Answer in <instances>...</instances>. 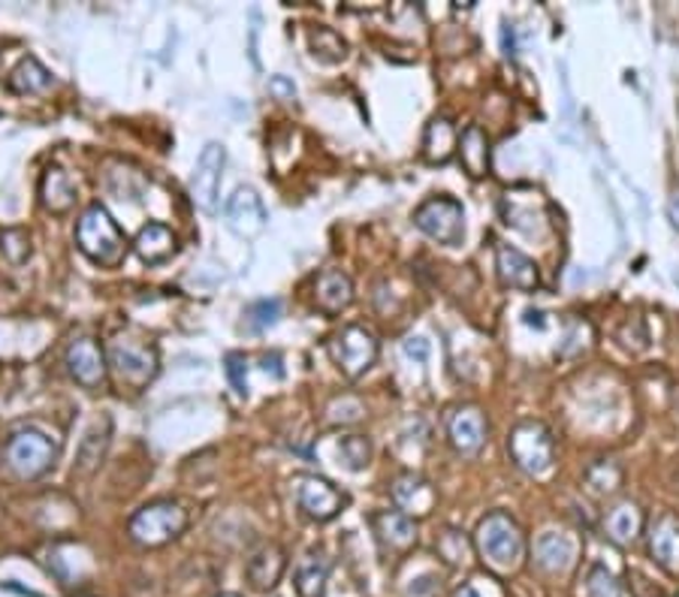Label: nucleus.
Returning a JSON list of instances; mask_svg holds the SVG:
<instances>
[{
  "instance_id": "obj_39",
  "label": "nucleus",
  "mask_w": 679,
  "mask_h": 597,
  "mask_svg": "<svg viewBox=\"0 0 679 597\" xmlns=\"http://www.w3.org/2000/svg\"><path fill=\"white\" fill-rule=\"evenodd\" d=\"M453 597H481V595L474 592V585H462V588H457V595Z\"/></svg>"
},
{
  "instance_id": "obj_1",
  "label": "nucleus",
  "mask_w": 679,
  "mask_h": 597,
  "mask_svg": "<svg viewBox=\"0 0 679 597\" xmlns=\"http://www.w3.org/2000/svg\"><path fill=\"white\" fill-rule=\"evenodd\" d=\"M76 247L94 263V266H104V269H118L124 257H128V235L121 233V227L116 218L106 211V206L92 203L78 215L76 221Z\"/></svg>"
},
{
  "instance_id": "obj_5",
  "label": "nucleus",
  "mask_w": 679,
  "mask_h": 597,
  "mask_svg": "<svg viewBox=\"0 0 679 597\" xmlns=\"http://www.w3.org/2000/svg\"><path fill=\"white\" fill-rule=\"evenodd\" d=\"M508 453L513 465L532 477H547L556 465V443L541 419H523L510 429Z\"/></svg>"
},
{
  "instance_id": "obj_25",
  "label": "nucleus",
  "mask_w": 679,
  "mask_h": 597,
  "mask_svg": "<svg viewBox=\"0 0 679 597\" xmlns=\"http://www.w3.org/2000/svg\"><path fill=\"white\" fill-rule=\"evenodd\" d=\"M459 160L471 179H484L489 175V139L477 124H469L459 136Z\"/></svg>"
},
{
  "instance_id": "obj_10",
  "label": "nucleus",
  "mask_w": 679,
  "mask_h": 597,
  "mask_svg": "<svg viewBox=\"0 0 679 597\" xmlns=\"http://www.w3.org/2000/svg\"><path fill=\"white\" fill-rule=\"evenodd\" d=\"M293 489H296V507L312 522L336 520L341 510H344V504H348L344 495L329 480L317 477V474H300L293 480Z\"/></svg>"
},
{
  "instance_id": "obj_7",
  "label": "nucleus",
  "mask_w": 679,
  "mask_h": 597,
  "mask_svg": "<svg viewBox=\"0 0 679 597\" xmlns=\"http://www.w3.org/2000/svg\"><path fill=\"white\" fill-rule=\"evenodd\" d=\"M106 360H109V368L118 377V383L133 392L145 390L160 371V360H157L155 348L133 344V341H116L109 348Z\"/></svg>"
},
{
  "instance_id": "obj_23",
  "label": "nucleus",
  "mask_w": 679,
  "mask_h": 597,
  "mask_svg": "<svg viewBox=\"0 0 679 597\" xmlns=\"http://www.w3.org/2000/svg\"><path fill=\"white\" fill-rule=\"evenodd\" d=\"M392 501L399 504V510L405 513V516H423V513H429L432 504H435V492H432V486L426 480H420L414 474H405V477H399V480L392 483Z\"/></svg>"
},
{
  "instance_id": "obj_30",
  "label": "nucleus",
  "mask_w": 679,
  "mask_h": 597,
  "mask_svg": "<svg viewBox=\"0 0 679 597\" xmlns=\"http://www.w3.org/2000/svg\"><path fill=\"white\" fill-rule=\"evenodd\" d=\"M586 486H589V492L598 495V498H604V495H614L616 489L622 486V467L616 465V462H610V459L595 462V465L586 471Z\"/></svg>"
},
{
  "instance_id": "obj_31",
  "label": "nucleus",
  "mask_w": 679,
  "mask_h": 597,
  "mask_svg": "<svg viewBox=\"0 0 679 597\" xmlns=\"http://www.w3.org/2000/svg\"><path fill=\"white\" fill-rule=\"evenodd\" d=\"M281 320V298H257L245 308V329L248 332H263Z\"/></svg>"
},
{
  "instance_id": "obj_12",
  "label": "nucleus",
  "mask_w": 679,
  "mask_h": 597,
  "mask_svg": "<svg viewBox=\"0 0 679 597\" xmlns=\"http://www.w3.org/2000/svg\"><path fill=\"white\" fill-rule=\"evenodd\" d=\"M223 218H227V227L235 235L254 239V235H260L266 230L269 211H266L260 194L254 187H235V194L223 206Z\"/></svg>"
},
{
  "instance_id": "obj_19",
  "label": "nucleus",
  "mask_w": 679,
  "mask_h": 597,
  "mask_svg": "<svg viewBox=\"0 0 679 597\" xmlns=\"http://www.w3.org/2000/svg\"><path fill=\"white\" fill-rule=\"evenodd\" d=\"M39 203L52 215H70L78 203V187L70 172L61 167H49L39 179Z\"/></svg>"
},
{
  "instance_id": "obj_28",
  "label": "nucleus",
  "mask_w": 679,
  "mask_h": 597,
  "mask_svg": "<svg viewBox=\"0 0 679 597\" xmlns=\"http://www.w3.org/2000/svg\"><path fill=\"white\" fill-rule=\"evenodd\" d=\"M308 46H312L314 58L324 64H341L348 58V42L332 27H314L308 34Z\"/></svg>"
},
{
  "instance_id": "obj_11",
  "label": "nucleus",
  "mask_w": 679,
  "mask_h": 597,
  "mask_svg": "<svg viewBox=\"0 0 679 597\" xmlns=\"http://www.w3.org/2000/svg\"><path fill=\"white\" fill-rule=\"evenodd\" d=\"M64 365L70 377L85 390H100L109 375V360H106L104 348L94 338H76L70 341L64 353Z\"/></svg>"
},
{
  "instance_id": "obj_3",
  "label": "nucleus",
  "mask_w": 679,
  "mask_h": 597,
  "mask_svg": "<svg viewBox=\"0 0 679 597\" xmlns=\"http://www.w3.org/2000/svg\"><path fill=\"white\" fill-rule=\"evenodd\" d=\"M61 455V447L52 435L39 429H19L3 443V465L13 471L19 480H39L49 474Z\"/></svg>"
},
{
  "instance_id": "obj_4",
  "label": "nucleus",
  "mask_w": 679,
  "mask_h": 597,
  "mask_svg": "<svg viewBox=\"0 0 679 597\" xmlns=\"http://www.w3.org/2000/svg\"><path fill=\"white\" fill-rule=\"evenodd\" d=\"M187 510L179 501H151L140 507L128 522V534L143 549H160V546L179 540L187 532Z\"/></svg>"
},
{
  "instance_id": "obj_40",
  "label": "nucleus",
  "mask_w": 679,
  "mask_h": 597,
  "mask_svg": "<svg viewBox=\"0 0 679 597\" xmlns=\"http://www.w3.org/2000/svg\"><path fill=\"white\" fill-rule=\"evenodd\" d=\"M215 597H242V595H235V592H223V595H215Z\"/></svg>"
},
{
  "instance_id": "obj_6",
  "label": "nucleus",
  "mask_w": 679,
  "mask_h": 597,
  "mask_svg": "<svg viewBox=\"0 0 679 597\" xmlns=\"http://www.w3.org/2000/svg\"><path fill=\"white\" fill-rule=\"evenodd\" d=\"M414 227L438 245L459 247L465 239V208L453 196H432L414 211Z\"/></svg>"
},
{
  "instance_id": "obj_16",
  "label": "nucleus",
  "mask_w": 679,
  "mask_h": 597,
  "mask_svg": "<svg viewBox=\"0 0 679 597\" xmlns=\"http://www.w3.org/2000/svg\"><path fill=\"white\" fill-rule=\"evenodd\" d=\"M353 302V281L351 275L341 272V269H324L314 281V305L317 312H324L327 317L348 312Z\"/></svg>"
},
{
  "instance_id": "obj_26",
  "label": "nucleus",
  "mask_w": 679,
  "mask_h": 597,
  "mask_svg": "<svg viewBox=\"0 0 679 597\" xmlns=\"http://www.w3.org/2000/svg\"><path fill=\"white\" fill-rule=\"evenodd\" d=\"M574 552H577L574 540L565 537V534L544 532L535 540V561L549 573L568 571L571 561H574Z\"/></svg>"
},
{
  "instance_id": "obj_21",
  "label": "nucleus",
  "mask_w": 679,
  "mask_h": 597,
  "mask_svg": "<svg viewBox=\"0 0 679 597\" xmlns=\"http://www.w3.org/2000/svg\"><path fill=\"white\" fill-rule=\"evenodd\" d=\"M329 571H332V561L327 559L324 549H312L305 559L296 564L293 573V588L300 597H324L327 595Z\"/></svg>"
},
{
  "instance_id": "obj_20",
  "label": "nucleus",
  "mask_w": 679,
  "mask_h": 597,
  "mask_svg": "<svg viewBox=\"0 0 679 597\" xmlns=\"http://www.w3.org/2000/svg\"><path fill=\"white\" fill-rule=\"evenodd\" d=\"M650 552L658 568L667 573H679V520L674 513H665L650 528Z\"/></svg>"
},
{
  "instance_id": "obj_32",
  "label": "nucleus",
  "mask_w": 679,
  "mask_h": 597,
  "mask_svg": "<svg viewBox=\"0 0 679 597\" xmlns=\"http://www.w3.org/2000/svg\"><path fill=\"white\" fill-rule=\"evenodd\" d=\"M339 455L351 471H363L372 462V443L363 435H348V438H341Z\"/></svg>"
},
{
  "instance_id": "obj_37",
  "label": "nucleus",
  "mask_w": 679,
  "mask_h": 597,
  "mask_svg": "<svg viewBox=\"0 0 679 597\" xmlns=\"http://www.w3.org/2000/svg\"><path fill=\"white\" fill-rule=\"evenodd\" d=\"M269 92H272L278 100H296V85L284 76L269 78Z\"/></svg>"
},
{
  "instance_id": "obj_27",
  "label": "nucleus",
  "mask_w": 679,
  "mask_h": 597,
  "mask_svg": "<svg viewBox=\"0 0 679 597\" xmlns=\"http://www.w3.org/2000/svg\"><path fill=\"white\" fill-rule=\"evenodd\" d=\"M7 85H10V92L15 94H43L52 88L54 78L46 66L39 64L34 54H27V58H22V61L13 66V73L7 78Z\"/></svg>"
},
{
  "instance_id": "obj_24",
  "label": "nucleus",
  "mask_w": 679,
  "mask_h": 597,
  "mask_svg": "<svg viewBox=\"0 0 679 597\" xmlns=\"http://www.w3.org/2000/svg\"><path fill=\"white\" fill-rule=\"evenodd\" d=\"M604 528H607V537H610L616 546L634 544L643 532L641 507L634 504V501H622V504H616L614 510H607V516H604Z\"/></svg>"
},
{
  "instance_id": "obj_22",
  "label": "nucleus",
  "mask_w": 679,
  "mask_h": 597,
  "mask_svg": "<svg viewBox=\"0 0 679 597\" xmlns=\"http://www.w3.org/2000/svg\"><path fill=\"white\" fill-rule=\"evenodd\" d=\"M459 148V133L453 127L450 118H432L423 133V160L426 163H447L450 157L457 155Z\"/></svg>"
},
{
  "instance_id": "obj_9",
  "label": "nucleus",
  "mask_w": 679,
  "mask_h": 597,
  "mask_svg": "<svg viewBox=\"0 0 679 597\" xmlns=\"http://www.w3.org/2000/svg\"><path fill=\"white\" fill-rule=\"evenodd\" d=\"M223 163H227V148L221 143H209L196 157L191 196H194V206L206 215L218 211V203H221Z\"/></svg>"
},
{
  "instance_id": "obj_38",
  "label": "nucleus",
  "mask_w": 679,
  "mask_h": 597,
  "mask_svg": "<svg viewBox=\"0 0 679 597\" xmlns=\"http://www.w3.org/2000/svg\"><path fill=\"white\" fill-rule=\"evenodd\" d=\"M402 351H405V356H411V360L426 363V356H429V341H426V338H408L405 344H402Z\"/></svg>"
},
{
  "instance_id": "obj_35",
  "label": "nucleus",
  "mask_w": 679,
  "mask_h": 597,
  "mask_svg": "<svg viewBox=\"0 0 679 597\" xmlns=\"http://www.w3.org/2000/svg\"><path fill=\"white\" fill-rule=\"evenodd\" d=\"M438 552H441L450 564H459V561H465L469 546L462 540V534L453 532V528H447V532L441 534V540H438Z\"/></svg>"
},
{
  "instance_id": "obj_18",
  "label": "nucleus",
  "mask_w": 679,
  "mask_h": 597,
  "mask_svg": "<svg viewBox=\"0 0 679 597\" xmlns=\"http://www.w3.org/2000/svg\"><path fill=\"white\" fill-rule=\"evenodd\" d=\"M133 251L136 257L148 266H160V263L172 260L179 254V239L172 233L167 223H145L143 230L133 239Z\"/></svg>"
},
{
  "instance_id": "obj_2",
  "label": "nucleus",
  "mask_w": 679,
  "mask_h": 597,
  "mask_svg": "<svg viewBox=\"0 0 679 597\" xmlns=\"http://www.w3.org/2000/svg\"><path fill=\"white\" fill-rule=\"evenodd\" d=\"M474 549L493 571H517L525 556L523 528L508 513H489L474 532Z\"/></svg>"
},
{
  "instance_id": "obj_15",
  "label": "nucleus",
  "mask_w": 679,
  "mask_h": 597,
  "mask_svg": "<svg viewBox=\"0 0 679 597\" xmlns=\"http://www.w3.org/2000/svg\"><path fill=\"white\" fill-rule=\"evenodd\" d=\"M288 571V552L284 546L266 544L263 549H257L248 559V568H245V576H248V585L260 595H269L278 588L281 576Z\"/></svg>"
},
{
  "instance_id": "obj_33",
  "label": "nucleus",
  "mask_w": 679,
  "mask_h": 597,
  "mask_svg": "<svg viewBox=\"0 0 679 597\" xmlns=\"http://www.w3.org/2000/svg\"><path fill=\"white\" fill-rule=\"evenodd\" d=\"M586 595L589 597H619V583H616V576L604 564H595L586 576Z\"/></svg>"
},
{
  "instance_id": "obj_34",
  "label": "nucleus",
  "mask_w": 679,
  "mask_h": 597,
  "mask_svg": "<svg viewBox=\"0 0 679 597\" xmlns=\"http://www.w3.org/2000/svg\"><path fill=\"white\" fill-rule=\"evenodd\" d=\"M223 368H227V377H230V383H233L235 395L248 399V360H245L242 353H230Z\"/></svg>"
},
{
  "instance_id": "obj_14",
  "label": "nucleus",
  "mask_w": 679,
  "mask_h": 597,
  "mask_svg": "<svg viewBox=\"0 0 679 597\" xmlns=\"http://www.w3.org/2000/svg\"><path fill=\"white\" fill-rule=\"evenodd\" d=\"M372 528L384 552L402 556L411 546L417 544V525L402 510H380L372 516Z\"/></svg>"
},
{
  "instance_id": "obj_29",
  "label": "nucleus",
  "mask_w": 679,
  "mask_h": 597,
  "mask_svg": "<svg viewBox=\"0 0 679 597\" xmlns=\"http://www.w3.org/2000/svg\"><path fill=\"white\" fill-rule=\"evenodd\" d=\"M0 254L13 266H25L34 257V239L25 227H7L0 230Z\"/></svg>"
},
{
  "instance_id": "obj_13",
  "label": "nucleus",
  "mask_w": 679,
  "mask_h": 597,
  "mask_svg": "<svg viewBox=\"0 0 679 597\" xmlns=\"http://www.w3.org/2000/svg\"><path fill=\"white\" fill-rule=\"evenodd\" d=\"M486 431L489 426H486L484 411L474 404H459L457 411L447 416V438L459 455L477 453L486 443Z\"/></svg>"
},
{
  "instance_id": "obj_8",
  "label": "nucleus",
  "mask_w": 679,
  "mask_h": 597,
  "mask_svg": "<svg viewBox=\"0 0 679 597\" xmlns=\"http://www.w3.org/2000/svg\"><path fill=\"white\" fill-rule=\"evenodd\" d=\"M378 338L368 332L366 326H344L339 336L332 338L329 353H332V363L339 365V371L344 377H363L378 363Z\"/></svg>"
},
{
  "instance_id": "obj_36",
  "label": "nucleus",
  "mask_w": 679,
  "mask_h": 597,
  "mask_svg": "<svg viewBox=\"0 0 679 597\" xmlns=\"http://www.w3.org/2000/svg\"><path fill=\"white\" fill-rule=\"evenodd\" d=\"M438 592H441V580L426 573V576H420V580H414V583L408 585L405 597H435Z\"/></svg>"
},
{
  "instance_id": "obj_17",
  "label": "nucleus",
  "mask_w": 679,
  "mask_h": 597,
  "mask_svg": "<svg viewBox=\"0 0 679 597\" xmlns=\"http://www.w3.org/2000/svg\"><path fill=\"white\" fill-rule=\"evenodd\" d=\"M496 269H498V281L510 290H537L541 284V275H537V266L529 257H525L523 251H517V247L510 245H498L496 247Z\"/></svg>"
}]
</instances>
